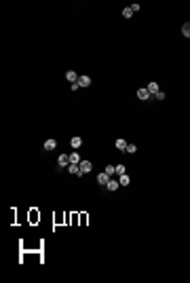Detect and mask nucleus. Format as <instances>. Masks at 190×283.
<instances>
[{"label":"nucleus","mask_w":190,"mask_h":283,"mask_svg":"<svg viewBox=\"0 0 190 283\" xmlns=\"http://www.w3.org/2000/svg\"><path fill=\"white\" fill-rule=\"evenodd\" d=\"M131 15H133V11H131V7H127V9H123V17H125V19H129Z\"/></svg>","instance_id":"17"},{"label":"nucleus","mask_w":190,"mask_h":283,"mask_svg":"<svg viewBox=\"0 0 190 283\" xmlns=\"http://www.w3.org/2000/svg\"><path fill=\"white\" fill-rule=\"evenodd\" d=\"M116 173L123 176V173H125V165H116Z\"/></svg>","instance_id":"18"},{"label":"nucleus","mask_w":190,"mask_h":283,"mask_svg":"<svg viewBox=\"0 0 190 283\" xmlns=\"http://www.w3.org/2000/svg\"><path fill=\"white\" fill-rule=\"evenodd\" d=\"M68 171H70L72 176H78V177L83 176V171H80V165H72V163H70V165H68Z\"/></svg>","instance_id":"6"},{"label":"nucleus","mask_w":190,"mask_h":283,"mask_svg":"<svg viewBox=\"0 0 190 283\" xmlns=\"http://www.w3.org/2000/svg\"><path fill=\"white\" fill-rule=\"evenodd\" d=\"M91 169H93V165H91V161H80V171H83V176L84 173H89V171H91Z\"/></svg>","instance_id":"4"},{"label":"nucleus","mask_w":190,"mask_h":283,"mask_svg":"<svg viewBox=\"0 0 190 283\" xmlns=\"http://www.w3.org/2000/svg\"><path fill=\"white\" fill-rule=\"evenodd\" d=\"M182 34L186 36V38H190V21H186V24L182 25Z\"/></svg>","instance_id":"13"},{"label":"nucleus","mask_w":190,"mask_h":283,"mask_svg":"<svg viewBox=\"0 0 190 283\" xmlns=\"http://www.w3.org/2000/svg\"><path fill=\"white\" fill-rule=\"evenodd\" d=\"M119 182H120V186H129V176H125V173H123V176H119Z\"/></svg>","instance_id":"15"},{"label":"nucleus","mask_w":190,"mask_h":283,"mask_svg":"<svg viewBox=\"0 0 190 283\" xmlns=\"http://www.w3.org/2000/svg\"><path fill=\"white\" fill-rule=\"evenodd\" d=\"M135 150H137V148H135V146H133V144H129V146H127V152H129V154H133V152H135Z\"/></svg>","instance_id":"19"},{"label":"nucleus","mask_w":190,"mask_h":283,"mask_svg":"<svg viewBox=\"0 0 190 283\" xmlns=\"http://www.w3.org/2000/svg\"><path fill=\"white\" fill-rule=\"evenodd\" d=\"M127 146H129V144L123 140V137H120V140H116V148H119V150H127Z\"/></svg>","instance_id":"14"},{"label":"nucleus","mask_w":190,"mask_h":283,"mask_svg":"<svg viewBox=\"0 0 190 283\" xmlns=\"http://www.w3.org/2000/svg\"><path fill=\"white\" fill-rule=\"evenodd\" d=\"M55 146H57V142L53 140V137H49V140L45 142V150H55Z\"/></svg>","instance_id":"10"},{"label":"nucleus","mask_w":190,"mask_h":283,"mask_svg":"<svg viewBox=\"0 0 190 283\" xmlns=\"http://www.w3.org/2000/svg\"><path fill=\"white\" fill-rule=\"evenodd\" d=\"M106 173H108V176H114V173H116V165H108L106 167Z\"/></svg>","instance_id":"16"},{"label":"nucleus","mask_w":190,"mask_h":283,"mask_svg":"<svg viewBox=\"0 0 190 283\" xmlns=\"http://www.w3.org/2000/svg\"><path fill=\"white\" fill-rule=\"evenodd\" d=\"M137 97H140L142 102H146V99H150V91H148V89H140V91H137Z\"/></svg>","instance_id":"8"},{"label":"nucleus","mask_w":190,"mask_h":283,"mask_svg":"<svg viewBox=\"0 0 190 283\" xmlns=\"http://www.w3.org/2000/svg\"><path fill=\"white\" fill-rule=\"evenodd\" d=\"M66 78H68V83H70V85H74V83H78L80 76H78L74 70H68V72H66Z\"/></svg>","instance_id":"2"},{"label":"nucleus","mask_w":190,"mask_h":283,"mask_svg":"<svg viewBox=\"0 0 190 283\" xmlns=\"http://www.w3.org/2000/svg\"><path fill=\"white\" fill-rule=\"evenodd\" d=\"M108 182H110V176H108L106 171H104V173H99V176H97V184H99V186H106Z\"/></svg>","instance_id":"5"},{"label":"nucleus","mask_w":190,"mask_h":283,"mask_svg":"<svg viewBox=\"0 0 190 283\" xmlns=\"http://www.w3.org/2000/svg\"><path fill=\"white\" fill-rule=\"evenodd\" d=\"M80 161H83V159H80V154H78V152H72L70 154V163H72V165H80Z\"/></svg>","instance_id":"9"},{"label":"nucleus","mask_w":190,"mask_h":283,"mask_svg":"<svg viewBox=\"0 0 190 283\" xmlns=\"http://www.w3.org/2000/svg\"><path fill=\"white\" fill-rule=\"evenodd\" d=\"M146 89L150 91V95H156V93H158V85H156V83H148V87H146Z\"/></svg>","instance_id":"11"},{"label":"nucleus","mask_w":190,"mask_h":283,"mask_svg":"<svg viewBox=\"0 0 190 283\" xmlns=\"http://www.w3.org/2000/svg\"><path fill=\"white\" fill-rule=\"evenodd\" d=\"M119 186H120V182H119V180H112V177H110V182L106 184V188L110 190V192H116V190H119Z\"/></svg>","instance_id":"3"},{"label":"nucleus","mask_w":190,"mask_h":283,"mask_svg":"<svg viewBox=\"0 0 190 283\" xmlns=\"http://www.w3.org/2000/svg\"><path fill=\"white\" fill-rule=\"evenodd\" d=\"M70 146H72V148H76V150H78V148L83 146V137H78V135H74V137L70 140Z\"/></svg>","instance_id":"7"},{"label":"nucleus","mask_w":190,"mask_h":283,"mask_svg":"<svg viewBox=\"0 0 190 283\" xmlns=\"http://www.w3.org/2000/svg\"><path fill=\"white\" fill-rule=\"evenodd\" d=\"M57 165L59 167H68L70 165V154H59V156H57Z\"/></svg>","instance_id":"1"},{"label":"nucleus","mask_w":190,"mask_h":283,"mask_svg":"<svg viewBox=\"0 0 190 283\" xmlns=\"http://www.w3.org/2000/svg\"><path fill=\"white\" fill-rule=\"evenodd\" d=\"M78 85H80V87H89V85H91V78H89V76H80V78H78Z\"/></svg>","instance_id":"12"},{"label":"nucleus","mask_w":190,"mask_h":283,"mask_svg":"<svg viewBox=\"0 0 190 283\" xmlns=\"http://www.w3.org/2000/svg\"><path fill=\"white\" fill-rule=\"evenodd\" d=\"M165 97H167V95L163 93V91H158V93H156V99H161V102H163V99H165Z\"/></svg>","instance_id":"20"}]
</instances>
